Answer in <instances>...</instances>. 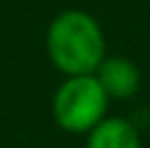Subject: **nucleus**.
<instances>
[{
    "label": "nucleus",
    "instance_id": "nucleus-1",
    "mask_svg": "<svg viewBox=\"0 0 150 148\" xmlns=\"http://www.w3.org/2000/svg\"><path fill=\"white\" fill-rule=\"evenodd\" d=\"M47 54L64 77H86L106 59L103 30L89 12L64 10L49 22L45 37Z\"/></svg>",
    "mask_w": 150,
    "mask_h": 148
},
{
    "label": "nucleus",
    "instance_id": "nucleus-3",
    "mask_svg": "<svg viewBox=\"0 0 150 148\" xmlns=\"http://www.w3.org/2000/svg\"><path fill=\"white\" fill-rule=\"evenodd\" d=\"M101 89L111 99H130L140 89V69L128 57H106L93 72Z\"/></svg>",
    "mask_w": 150,
    "mask_h": 148
},
{
    "label": "nucleus",
    "instance_id": "nucleus-2",
    "mask_svg": "<svg viewBox=\"0 0 150 148\" xmlns=\"http://www.w3.org/2000/svg\"><path fill=\"white\" fill-rule=\"evenodd\" d=\"M108 96L93 74L67 77L52 99V116L67 133H89L106 119Z\"/></svg>",
    "mask_w": 150,
    "mask_h": 148
},
{
    "label": "nucleus",
    "instance_id": "nucleus-4",
    "mask_svg": "<svg viewBox=\"0 0 150 148\" xmlns=\"http://www.w3.org/2000/svg\"><path fill=\"white\" fill-rule=\"evenodd\" d=\"M86 148H140V133L128 119L106 116L86 133Z\"/></svg>",
    "mask_w": 150,
    "mask_h": 148
}]
</instances>
